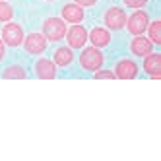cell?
<instances>
[{"label": "cell", "instance_id": "6da1fadb", "mask_svg": "<svg viewBox=\"0 0 161 161\" xmlns=\"http://www.w3.org/2000/svg\"><path fill=\"white\" fill-rule=\"evenodd\" d=\"M80 64H82L84 70L95 72L103 66V53L97 47H87V49L82 51V54H80Z\"/></svg>", "mask_w": 161, "mask_h": 161}, {"label": "cell", "instance_id": "7a4b0ae2", "mask_svg": "<svg viewBox=\"0 0 161 161\" xmlns=\"http://www.w3.org/2000/svg\"><path fill=\"white\" fill-rule=\"evenodd\" d=\"M43 35L49 41H60L66 35V24L60 18H49L43 24Z\"/></svg>", "mask_w": 161, "mask_h": 161}, {"label": "cell", "instance_id": "3957f363", "mask_svg": "<svg viewBox=\"0 0 161 161\" xmlns=\"http://www.w3.org/2000/svg\"><path fill=\"white\" fill-rule=\"evenodd\" d=\"M147 25H149V18H147L146 12H142V10L134 12L128 19H126V27H128V31L132 35H142V33L147 29Z\"/></svg>", "mask_w": 161, "mask_h": 161}, {"label": "cell", "instance_id": "277c9868", "mask_svg": "<svg viewBox=\"0 0 161 161\" xmlns=\"http://www.w3.org/2000/svg\"><path fill=\"white\" fill-rule=\"evenodd\" d=\"M2 41L10 47H18L24 41V29L18 24H6L2 29Z\"/></svg>", "mask_w": 161, "mask_h": 161}, {"label": "cell", "instance_id": "5b68a950", "mask_svg": "<svg viewBox=\"0 0 161 161\" xmlns=\"http://www.w3.org/2000/svg\"><path fill=\"white\" fill-rule=\"evenodd\" d=\"M105 24L109 29H122L126 25V14H124V10L122 8H117V6H113L109 8L107 12H105Z\"/></svg>", "mask_w": 161, "mask_h": 161}, {"label": "cell", "instance_id": "8992f818", "mask_svg": "<svg viewBox=\"0 0 161 161\" xmlns=\"http://www.w3.org/2000/svg\"><path fill=\"white\" fill-rule=\"evenodd\" d=\"M66 39H68L70 49H82L86 45V41H87V31H86V27L74 24L70 29L66 31Z\"/></svg>", "mask_w": 161, "mask_h": 161}, {"label": "cell", "instance_id": "52a82bcc", "mask_svg": "<svg viewBox=\"0 0 161 161\" xmlns=\"http://www.w3.org/2000/svg\"><path fill=\"white\" fill-rule=\"evenodd\" d=\"M24 47L29 54H41L45 49H47V37L41 35V33H31V35L25 37Z\"/></svg>", "mask_w": 161, "mask_h": 161}, {"label": "cell", "instance_id": "ba28073f", "mask_svg": "<svg viewBox=\"0 0 161 161\" xmlns=\"http://www.w3.org/2000/svg\"><path fill=\"white\" fill-rule=\"evenodd\" d=\"M114 76L120 78V80H132L138 76V66L134 60H128V58H124L117 64V68H114Z\"/></svg>", "mask_w": 161, "mask_h": 161}, {"label": "cell", "instance_id": "9c48e42d", "mask_svg": "<svg viewBox=\"0 0 161 161\" xmlns=\"http://www.w3.org/2000/svg\"><path fill=\"white\" fill-rule=\"evenodd\" d=\"M144 70L152 76V78H155V80H159V76H161V54H157V53H149V54H146L144 56Z\"/></svg>", "mask_w": 161, "mask_h": 161}, {"label": "cell", "instance_id": "30bf717a", "mask_svg": "<svg viewBox=\"0 0 161 161\" xmlns=\"http://www.w3.org/2000/svg\"><path fill=\"white\" fill-rule=\"evenodd\" d=\"M35 74L41 80H53L56 76V64L49 58H41L35 64Z\"/></svg>", "mask_w": 161, "mask_h": 161}, {"label": "cell", "instance_id": "8fae6325", "mask_svg": "<svg viewBox=\"0 0 161 161\" xmlns=\"http://www.w3.org/2000/svg\"><path fill=\"white\" fill-rule=\"evenodd\" d=\"M130 49H132V53L136 54V56H146V54H149L153 51V43L149 41V39H146V37H134L132 39V43H130Z\"/></svg>", "mask_w": 161, "mask_h": 161}, {"label": "cell", "instance_id": "7c38bea8", "mask_svg": "<svg viewBox=\"0 0 161 161\" xmlns=\"http://www.w3.org/2000/svg\"><path fill=\"white\" fill-rule=\"evenodd\" d=\"M87 39H91L93 47L101 49V47H107L111 43V33L103 27H95V29H91V33H87Z\"/></svg>", "mask_w": 161, "mask_h": 161}, {"label": "cell", "instance_id": "4fadbf2b", "mask_svg": "<svg viewBox=\"0 0 161 161\" xmlns=\"http://www.w3.org/2000/svg\"><path fill=\"white\" fill-rule=\"evenodd\" d=\"M62 18L64 21H70V24H80L84 19V8L78 4H66L62 8Z\"/></svg>", "mask_w": 161, "mask_h": 161}, {"label": "cell", "instance_id": "5bb4252c", "mask_svg": "<svg viewBox=\"0 0 161 161\" xmlns=\"http://www.w3.org/2000/svg\"><path fill=\"white\" fill-rule=\"evenodd\" d=\"M74 60V53L72 49H68V47H58L54 51V64H58V66H68V64H72Z\"/></svg>", "mask_w": 161, "mask_h": 161}, {"label": "cell", "instance_id": "9a60e30c", "mask_svg": "<svg viewBox=\"0 0 161 161\" xmlns=\"http://www.w3.org/2000/svg\"><path fill=\"white\" fill-rule=\"evenodd\" d=\"M2 76L6 78V80H24L25 78V70L21 66H8L6 70L2 72Z\"/></svg>", "mask_w": 161, "mask_h": 161}, {"label": "cell", "instance_id": "2e32d148", "mask_svg": "<svg viewBox=\"0 0 161 161\" xmlns=\"http://www.w3.org/2000/svg\"><path fill=\"white\" fill-rule=\"evenodd\" d=\"M147 29H149V41L155 43V45H161V21L159 19L152 21L147 25Z\"/></svg>", "mask_w": 161, "mask_h": 161}, {"label": "cell", "instance_id": "e0dca14e", "mask_svg": "<svg viewBox=\"0 0 161 161\" xmlns=\"http://www.w3.org/2000/svg\"><path fill=\"white\" fill-rule=\"evenodd\" d=\"M12 16H14L12 6H10L8 2H4V0H0V21H10Z\"/></svg>", "mask_w": 161, "mask_h": 161}, {"label": "cell", "instance_id": "ac0fdd59", "mask_svg": "<svg viewBox=\"0 0 161 161\" xmlns=\"http://www.w3.org/2000/svg\"><path fill=\"white\" fill-rule=\"evenodd\" d=\"M95 78L97 80H113L114 72H111V70H95Z\"/></svg>", "mask_w": 161, "mask_h": 161}, {"label": "cell", "instance_id": "d6986e66", "mask_svg": "<svg viewBox=\"0 0 161 161\" xmlns=\"http://www.w3.org/2000/svg\"><path fill=\"white\" fill-rule=\"evenodd\" d=\"M146 2H147V0H124V4L130 6V8H142Z\"/></svg>", "mask_w": 161, "mask_h": 161}, {"label": "cell", "instance_id": "ffe728a7", "mask_svg": "<svg viewBox=\"0 0 161 161\" xmlns=\"http://www.w3.org/2000/svg\"><path fill=\"white\" fill-rule=\"evenodd\" d=\"M95 2H97V0H76L78 6H93Z\"/></svg>", "mask_w": 161, "mask_h": 161}, {"label": "cell", "instance_id": "44dd1931", "mask_svg": "<svg viewBox=\"0 0 161 161\" xmlns=\"http://www.w3.org/2000/svg\"><path fill=\"white\" fill-rule=\"evenodd\" d=\"M4 54H6V49H4V41L0 39V60L4 58Z\"/></svg>", "mask_w": 161, "mask_h": 161}]
</instances>
